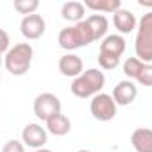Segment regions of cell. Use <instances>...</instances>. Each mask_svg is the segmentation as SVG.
<instances>
[{
    "instance_id": "cell-1",
    "label": "cell",
    "mask_w": 152,
    "mask_h": 152,
    "mask_svg": "<svg viewBox=\"0 0 152 152\" xmlns=\"http://www.w3.org/2000/svg\"><path fill=\"white\" fill-rule=\"evenodd\" d=\"M104 84H106L104 72H100L97 68H90V70L83 72V75H79L77 79L72 81L70 90L79 99H90V97H97L99 93H102Z\"/></svg>"
},
{
    "instance_id": "cell-2",
    "label": "cell",
    "mask_w": 152,
    "mask_h": 152,
    "mask_svg": "<svg viewBox=\"0 0 152 152\" xmlns=\"http://www.w3.org/2000/svg\"><path fill=\"white\" fill-rule=\"evenodd\" d=\"M34 57V48L31 43H16L4 56V66L11 75H25L31 70Z\"/></svg>"
},
{
    "instance_id": "cell-3",
    "label": "cell",
    "mask_w": 152,
    "mask_h": 152,
    "mask_svg": "<svg viewBox=\"0 0 152 152\" xmlns=\"http://www.w3.org/2000/svg\"><path fill=\"white\" fill-rule=\"evenodd\" d=\"M93 41H95V36L86 20H83L81 23L64 27L59 32V47L64 50H75V48L86 47Z\"/></svg>"
},
{
    "instance_id": "cell-4",
    "label": "cell",
    "mask_w": 152,
    "mask_h": 152,
    "mask_svg": "<svg viewBox=\"0 0 152 152\" xmlns=\"http://www.w3.org/2000/svg\"><path fill=\"white\" fill-rule=\"evenodd\" d=\"M125 52V39L120 34H109L102 39L99 50V64L104 70H115Z\"/></svg>"
},
{
    "instance_id": "cell-5",
    "label": "cell",
    "mask_w": 152,
    "mask_h": 152,
    "mask_svg": "<svg viewBox=\"0 0 152 152\" xmlns=\"http://www.w3.org/2000/svg\"><path fill=\"white\" fill-rule=\"evenodd\" d=\"M136 57L147 64L152 63V11L145 13L138 22V32L134 41Z\"/></svg>"
},
{
    "instance_id": "cell-6",
    "label": "cell",
    "mask_w": 152,
    "mask_h": 152,
    "mask_svg": "<svg viewBox=\"0 0 152 152\" xmlns=\"http://www.w3.org/2000/svg\"><path fill=\"white\" fill-rule=\"evenodd\" d=\"M34 115L39 120H43L45 124L50 118H54L56 115H61V100L57 99V95L50 91L39 93L34 99Z\"/></svg>"
},
{
    "instance_id": "cell-7",
    "label": "cell",
    "mask_w": 152,
    "mask_h": 152,
    "mask_svg": "<svg viewBox=\"0 0 152 152\" xmlns=\"http://www.w3.org/2000/svg\"><path fill=\"white\" fill-rule=\"evenodd\" d=\"M90 111H91V115H93L95 120H99V122H109V120H113L116 116V102H115L113 95L99 93L97 97L91 99Z\"/></svg>"
},
{
    "instance_id": "cell-8",
    "label": "cell",
    "mask_w": 152,
    "mask_h": 152,
    "mask_svg": "<svg viewBox=\"0 0 152 152\" xmlns=\"http://www.w3.org/2000/svg\"><path fill=\"white\" fill-rule=\"evenodd\" d=\"M47 31V23L43 20L41 15H29V16H23L22 23H20V32L25 39L29 41H34V39H39Z\"/></svg>"
},
{
    "instance_id": "cell-9",
    "label": "cell",
    "mask_w": 152,
    "mask_h": 152,
    "mask_svg": "<svg viewBox=\"0 0 152 152\" xmlns=\"http://www.w3.org/2000/svg\"><path fill=\"white\" fill-rule=\"evenodd\" d=\"M47 138H48V131L43 129V125L39 124H27L22 131V141L34 150L45 148L43 145L47 143Z\"/></svg>"
},
{
    "instance_id": "cell-10",
    "label": "cell",
    "mask_w": 152,
    "mask_h": 152,
    "mask_svg": "<svg viewBox=\"0 0 152 152\" xmlns=\"http://www.w3.org/2000/svg\"><path fill=\"white\" fill-rule=\"evenodd\" d=\"M57 68H59L61 75H64V77L77 79L79 75H83V72H84V63H83V59L79 56H75V54H64V56L59 57Z\"/></svg>"
},
{
    "instance_id": "cell-11",
    "label": "cell",
    "mask_w": 152,
    "mask_h": 152,
    "mask_svg": "<svg viewBox=\"0 0 152 152\" xmlns=\"http://www.w3.org/2000/svg\"><path fill=\"white\" fill-rule=\"evenodd\" d=\"M138 97V88L132 81H120L115 90H113V99L116 102V106H129L136 100Z\"/></svg>"
},
{
    "instance_id": "cell-12",
    "label": "cell",
    "mask_w": 152,
    "mask_h": 152,
    "mask_svg": "<svg viewBox=\"0 0 152 152\" xmlns=\"http://www.w3.org/2000/svg\"><path fill=\"white\" fill-rule=\"evenodd\" d=\"M113 23H115V29L120 32V34H129L132 32L134 29H138V20L136 16L129 11V9H120L113 15Z\"/></svg>"
},
{
    "instance_id": "cell-13",
    "label": "cell",
    "mask_w": 152,
    "mask_h": 152,
    "mask_svg": "<svg viewBox=\"0 0 152 152\" xmlns=\"http://www.w3.org/2000/svg\"><path fill=\"white\" fill-rule=\"evenodd\" d=\"M131 143L136 152H152V129L140 127L131 134Z\"/></svg>"
},
{
    "instance_id": "cell-14",
    "label": "cell",
    "mask_w": 152,
    "mask_h": 152,
    "mask_svg": "<svg viewBox=\"0 0 152 152\" xmlns=\"http://www.w3.org/2000/svg\"><path fill=\"white\" fill-rule=\"evenodd\" d=\"M84 13H86V6H84L83 2H77V0L64 2L63 7H61V15H63V18H64L66 22H72L73 25L83 22Z\"/></svg>"
},
{
    "instance_id": "cell-15",
    "label": "cell",
    "mask_w": 152,
    "mask_h": 152,
    "mask_svg": "<svg viewBox=\"0 0 152 152\" xmlns=\"http://www.w3.org/2000/svg\"><path fill=\"white\" fill-rule=\"evenodd\" d=\"M72 129V122L68 116L64 115H56L54 118H50L47 122V131L54 136H66Z\"/></svg>"
},
{
    "instance_id": "cell-16",
    "label": "cell",
    "mask_w": 152,
    "mask_h": 152,
    "mask_svg": "<svg viewBox=\"0 0 152 152\" xmlns=\"http://www.w3.org/2000/svg\"><path fill=\"white\" fill-rule=\"evenodd\" d=\"M84 6H86V9H91L97 13H111V15H115L116 11L122 9L120 0H86Z\"/></svg>"
},
{
    "instance_id": "cell-17",
    "label": "cell",
    "mask_w": 152,
    "mask_h": 152,
    "mask_svg": "<svg viewBox=\"0 0 152 152\" xmlns=\"http://www.w3.org/2000/svg\"><path fill=\"white\" fill-rule=\"evenodd\" d=\"M88 25L91 27L93 31V36H95V41H99L100 38H106L107 34V27H109V22L104 15H91L86 18Z\"/></svg>"
},
{
    "instance_id": "cell-18",
    "label": "cell",
    "mask_w": 152,
    "mask_h": 152,
    "mask_svg": "<svg viewBox=\"0 0 152 152\" xmlns=\"http://www.w3.org/2000/svg\"><path fill=\"white\" fill-rule=\"evenodd\" d=\"M147 63H143V61H140L138 57H127L125 61H124V73H125V77H129V81L131 79H138V75L141 73V70H143V66H145Z\"/></svg>"
},
{
    "instance_id": "cell-19",
    "label": "cell",
    "mask_w": 152,
    "mask_h": 152,
    "mask_svg": "<svg viewBox=\"0 0 152 152\" xmlns=\"http://www.w3.org/2000/svg\"><path fill=\"white\" fill-rule=\"evenodd\" d=\"M39 7V2L38 0H15V9L20 13V15H36V9Z\"/></svg>"
},
{
    "instance_id": "cell-20",
    "label": "cell",
    "mask_w": 152,
    "mask_h": 152,
    "mask_svg": "<svg viewBox=\"0 0 152 152\" xmlns=\"http://www.w3.org/2000/svg\"><path fill=\"white\" fill-rule=\"evenodd\" d=\"M136 83L141 84V86H152V64H145L143 66V70L138 75Z\"/></svg>"
},
{
    "instance_id": "cell-21",
    "label": "cell",
    "mask_w": 152,
    "mask_h": 152,
    "mask_svg": "<svg viewBox=\"0 0 152 152\" xmlns=\"http://www.w3.org/2000/svg\"><path fill=\"white\" fill-rule=\"evenodd\" d=\"M2 152H25L23 141H18V140H9L7 143H4Z\"/></svg>"
},
{
    "instance_id": "cell-22",
    "label": "cell",
    "mask_w": 152,
    "mask_h": 152,
    "mask_svg": "<svg viewBox=\"0 0 152 152\" xmlns=\"http://www.w3.org/2000/svg\"><path fill=\"white\" fill-rule=\"evenodd\" d=\"M0 36H2V45H0V50H2V54L6 56L11 48H9V36H7V32L2 29V31H0Z\"/></svg>"
},
{
    "instance_id": "cell-23",
    "label": "cell",
    "mask_w": 152,
    "mask_h": 152,
    "mask_svg": "<svg viewBox=\"0 0 152 152\" xmlns=\"http://www.w3.org/2000/svg\"><path fill=\"white\" fill-rule=\"evenodd\" d=\"M138 4H140V6H143V7H152V0H150V2H147V0H140Z\"/></svg>"
},
{
    "instance_id": "cell-24",
    "label": "cell",
    "mask_w": 152,
    "mask_h": 152,
    "mask_svg": "<svg viewBox=\"0 0 152 152\" xmlns=\"http://www.w3.org/2000/svg\"><path fill=\"white\" fill-rule=\"evenodd\" d=\"M32 152H52L50 148H38V150H32Z\"/></svg>"
},
{
    "instance_id": "cell-25",
    "label": "cell",
    "mask_w": 152,
    "mask_h": 152,
    "mask_svg": "<svg viewBox=\"0 0 152 152\" xmlns=\"http://www.w3.org/2000/svg\"><path fill=\"white\" fill-rule=\"evenodd\" d=\"M77 152H91V150H86V148H81V150H77Z\"/></svg>"
}]
</instances>
